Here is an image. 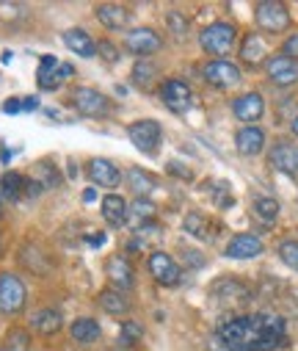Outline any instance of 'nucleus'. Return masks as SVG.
Segmentation results:
<instances>
[{"instance_id":"obj_1","label":"nucleus","mask_w":298,"mask_h":351,"mask_svg":"<svg viewBox=\"0 0 298 351\" xmlns=\"http://www.w3.org/2000/svg\"><path fill=\"white\" fill-rule=\"evenodd\" d=\"M219 337L229 351H279L287 346V326L276 313H254L227 321Z\"/></svg>"},{"instance_id":"obj_2","label":"nucleus","mask_w":298,"mask_h":351,"mask_svg":"<svg viewBox=\"0 0 298 351\" xmlns=\"http://www.w3.org/2000/svg\"><path fill=\"white\" fill-rule=\"evenodd\" d=\"M25 302H28L25 282L12 271L0 274V313L3 315H20L25 310Z\"/></svg>"},{"instance_id":"obj_3","label":"nucleus","mask_w":298,"mask_h":351,"mask_svg":"<svg viewBox=\"0 0 298 351\" xmlns=\"http://www.w3.org/2000/svg\"><path fill=\"white\" fill-rule=\"evenodd\" d=\"M235 39H238V31L229 23H213L199 34V45L210 56H227L235 47Z\"/></svg>"},{"instance_id":"obj_4","label":"nucleus","mask_w":298,"mask_h":351,"mask_svg":"<svg viewBox=\"0 0 298 351\" xmlns=\"http://www.w3.org/2000/svg\"><path fill=\"white\" fill-rule=\"evenodd\" d=\"M160 100L171 114H185L193 108V92L190 86L179 77H166L160 83Z\"/></svg>"},{"instance_id":"obj_5","label":"nucleus","mask_w":298,"mask_h":351,"mask_svg":"<svg viewBox=\"0 0 298 351\" xmlns=\"http://www.w3.org/2000/svg\"><path fill=\"white\" fill-rule=\"evenodd\" d=\"M149 274L155 277V282H160L163 288H179L182 285V269L177 266V260L169 252H152L147 257Z\"/></svg>"},{"instance_id":"obj_6","label":"nucleus","mask_w":298,"mask_h":351,"mask_svg":"<svg viewBox=\"0 0 298 351\" xmlns=\"http://www.w3.org/2000/svg\"><path fill=\"white\" fill-rule=\"evenodd\" d=\"M72 106L77 108V114L91 117V119H99V117L111 114V100L103 92L88 89V86H77V89L72 92Z\"/></svg>"},{"instance_id":"obj_7","label":"nucleus","mask_w":298,"mask_h":351,"mask_svg":"<svg viewBox=\"0 0 298 351\" xmlns=\"http://www.w3.org/2000/svg\"><path fill=\"white\" fill-rule=\"evenodd\" d=\"M127 136H130V141H133L144 155H158L160 141H163V128H160V122H155V119H138V122H133V125L127 128Z\"/></svg>"},{"instance_id":"obj_8","label":"nucleus","mask_w":298,"mask_h":351,"mask_svg":"<svg viewBox=\"0 0 298 351\" xmlns=\"http://www.w3.org/2000/svg\"><path fill=\"white\" fill-rule=\"evenodd\" d=\"M254 20L268 34H282L290 28V12H287V6L276 3V0H262V3H257Z\"/></svg>"},{"instance_id":"obj_9","label":"nucleus","mask_w":298,"mask_h":351,"mask_svg":"<svg viewBox=\"0 0 298 351\" xmlns=\"http://www.w3.org/2000/svg\"><path fill=\"white\" fill-rule=\"evenodd\" d=\"M202 75H205V80H208L210 86H216V89H229V86L240 83V69H238L232 61H227V58H213V61H208L205 69H202Z\"/></svg>"},{"instance_id":"obj_10","label":"nucleus","mask_w":298,"mask_h":351,"mask_svg":"<svg viewBox=\"0 0 298 351\" xmlns=\"http://www.w3.org/2000/svg\"><path fill=\"white\" fill-rule=\"evenodd\" d=\"M86 174L91 178V183L103 186V189H116V186L122 183L119 166H116L114 160H108V158H91V160L86 163Z\"/></svg>"},{"instance_id":"obj_11","label":"nucleus","mask_w":298,"mask_h":351,"mask_svg":"<svg viewBox=\"0 0 298 351\" xmlns=\"http://www.w3.org/2000/svg\"><path fill=\"white\" fill-rule=\"evenodd\" d=\"M268 163L276 171L287 174V178H295L298 174V147L290 144V141H276L268 152Z\"/></svg>"},{"instance_id":"obj_12","label":"nucleus","mask_w":298,"mask_h":351,"mask_svg":"<svg viewBox=\"0 0 298 351\" xmlns=\"http://www.w3.org/2000/svg\"><path fill=\"white\" fill-rule=\"evenodd\" d=\"M125 47L130 53H136V56H152V53H158L163 47V39L152 28H133L125 36Z\"/></svg>"},{"instance_id":"obj_13","label":"nucleus","mask_w":298,"mask_h":351,"mask_svg":"<svg viewBox=\"0 0 298 351\" xmlns=\"http://www.w3.org/2000/svg\"><path fill=\"white\" fill-rule=\"evenodd\" d=\"M72 72L75 69L66 66V64H58L55 56H42V61H39V89H45V92L58 89V83L64 77H72Z\"/></svg>"},{"instance_id":"obj_14","label":"nucleus","mask_w":298,"mask_h":351,"mask_svg":"<svg viewBox=\"0 0 298 351\" xmlns=\"http://www.w3.org/2000/svg\"><path fill=\"white\" fill-rule=\"evenodd\" d=\"M105 274H108L111 285H114L116 291H122V293L136 288V271H133V263H130L127 257H122V254H116V257H111V260H108Z\"/></svg>"},{"instance_id":"obj_15","label":"nucleus","mask_w":298,"mask_h":351,"mask_svg":"<svg viewBox=\"0 0 298 351\" xmlns=\"http://www.w3.org/2000/svg\"><path fill=\"white\" fill-rule=\"evenodd\" d=\"M262 241L257 238V235H251V232H240V235H235L229 243H227V249H224V254L227 257H232V260H251V257H257V254H262Z\"/></svg>"},{"instance_id":"obj_16","label":"nucleus","mask_w":298,"mask_h":351,"mask_svg":"<svg viewBox=\"0 0 298 351\" xmlns=\"http://www.w3.org/2000/svg\"><path fill=\"white\" fill-rule=\"evenodd\" d=\"M213 296H216L224 307H238V304H246V302L251 299V291H249V285L240 282V280H221V282L216 285Z\"/></svg>"},{"instance_id":"obj_17","label":"nucleus","mask_w":298,"mask_h":351,"mask_svg":"<svg viewBox=\"0 0 298 351\" xmlns=\"http://www.w3.org/2000/svg\"><path fill=\"white\" fill-rule=\"evenodd\" d=\"M268 77L276 86H293V83H298V61H293L287 56L268 58Z\"/></svg>"},{"instance_id":"obj_18","label":"nucleus","mask_w":298,"mask_h":351,"mask_svg":"<svg viewBox=\"0 0 298 351\" xmlns=\"http://www.w3.org/2000/svg\"><path fill=\"white\" fill-rule=\"evenodd\" d=\"M232 114H235L240 122H257V119H262V114H265V100H262V95H257V92L240 95V97L232 103Z\"/></svg>"},{"instance_id":"obj_19","label":"nucleus","mask_w":298,"mask_h":351,"mask_svg":"<svg viewBox=\"0 0 298 351\" xmlns=\"http://www.w3.org/2000/svg\"><path fill=\"white\" fill-rule=\"evenodd\" d=\"M235 147H238V152L246 155V158L260 155L262 147H265V130H262V128H254V125L240 128V130L235 133Z\"/></svg>"},{"instance_id":"obj_20","label":"nucleus","mask_w":298,"mask_h":351,"mask_svg":"<svg viewBox=\"0 0 298 351\" xmlns=\"http://www.w3.org/2000/svg\"><path fill=\"white\" fill-rule=\"evenodd\" d=\"M94 14H97L99 23H103L105 28H111V31H125L127 23H130V12L125 6H119V3H99Z\"/></svg>"},{"instance_id":"obj_21","label":"nucleus","mask_w":298,"mask_h":351,"mask_svg":"<svg viewBox=\"0 0 298 351\" xmlns=\"http://www.w3.org/2000/svg\"><path fill=\"white\" fill-rule=\"evenodd\" d=\"M182 227H185L188 235H193V238H199V241H213V235L219 232V224H213L210 216L199 213V210H190V213L185 216Z\"/></svg>"},{"instance_id":"obj_22","label":"nucleus","mask_w":298,"mask_h":351,"mask_svg":"<svg viewBox=\"0 0 298 351\" xmlns=\"http://www.w3.org/2000/svg\"><path fill=\"white\" fill-rule=\"evenodd\" d=\"M20 263H23L28 271H34V274H47V271H50V257H47L45 249H42L39 243H34V241H28V243L20 249Z\"/></svg>"},{"instance_id":"obj_23","label":"nucleus","mask_w":298,"mask_h":351,"mask_svg":"<svg viewBox=\"0 0 298 351\" xmlns=\"http://www.w3.org/2000/svg\"><path fill=\"white\" fill-rule=\"evenodd\" d=\"M61 326H64V315L58 310H53V307H45V310H39V313L31 315V329L39 332V335H45V337L61 332Z\"/></svg>"},{"instance_id":"obj_24","label":"nucleus","mask_w":298,"mask_h":351,"mask_svg":"<svg viewBox=\"0 0 298 351\" xmlns=\"http://www.w3.org/2000/svg\"><path fill=\"white\" fill-rule=\"evenodd\" d=\"M64 45H66L75 56H83V58H91V56L97 53L94 39H91L83 28H69V31H64Z\"/></svg>"},{"instance_id":"obj_25","label":"nucleus","mask_w":298,"mask_h":351,"mask_svg":"<svg viewBox=\"0 0 298 351\" xmlns=\"http://www.w3.org/2000/svg\"><path fill=\"white\" fill-rule=\"evenodd\" d=\"M97 304L103 307L108 315H127L130 313V299L122 291H116V288H108V291L99 293L97 296Z\"/></svg>"},{"instance_id":"obj_26","label":"nucleus","mask_w":298,"mask_h":351,"mask_svg":"<svg viewBox=\"0 0 298 351\" xmlns=\"http://www.w3.org/2000/svg\"><path fill=\"white\" fill-rule=\"evenodd\" d=\"M99 210H103V216L111 227H122L127 221V202L119 194H108L103 199V205H99Z\"/></svg>"},{"instance_id":"obj_27","label":"nucleus","mask_w":298,"mask_h":351,"mask_svg":"<svg viewBox=\"0 0 298 351\" xmlns=\"http://www.w3.org/2000/svg\"><path fill=\"white\" fill-rule=\"evenodd\" d=\"M265 53H268V45H265L257 34H246V36H243V45H240V61H246L249 66H257L260 61H265Z\"/></svg>"},{"instance_id":"obj_28","label":"nucleus","mask_w":298,"mask_h":351,"mask_svg":"<svg viewBox=\"0 0 298 351\" xmlns=\"http://www.w3.org/2000/svg\"><path fill=\"white\" fill-rule=\"evenodd\" d=\"M69 335H72L75 343L88 346V343H97V340H99L103 329H99V324H97L94 318H77V321L69 326Z\"/></svg>"},{"instance_id":"obj_29","label":"nucleus","mask_w":298,"mask_h":351,"mask_svg":"<svg viewBox=\"0 0 298 351\" xmlns=\"http://www.w3.org/2000/svg\"><path fill=\"white\" fill-rule=\"evenodd\" d=\"M127 189H130L136 197L149 199V191L155 189V178H152L149 171H144V169L133 166V169H127Z\"/></svg>"},{"instance_id":"obj_30","label":"nucleus","mask_w":298,"mask_h":351,"mask_svg":"<svg viewBox=\"0 0 298 351\" xmlns=\"http://www.w3.org/2000/svg\"><path fill=\"white\" fill-rule=\"evenodd\" d=\"M130 80L138 86V89H144V92L152 89L155 80H158V64L149 61V58L136 61V64H133V75H130Z\"/></svg>"},{"instance_id":"obj_31","label":"nucleus","mask_w":298,"mask_h":351,"mask_svg":"<svg viewBox=\"0 0 298 351\" xmlns=\"http://www.w3.org/2000/svg\"><path fill=\"white\" fill-rule=\"evenodd\" d=\"M23 194H25V178L20 171H6L3 178H0V197L20 199Z\"/></svg>"},{"instance_id":"obj_32","label":"nucleus","mask_w":298,"mask_h":351,"mask_svg":"<svg viewBox=\"0 0 298 351\" xmlns=\"http://www.w3.org/2000/svg\"><path fill=\"white\" fill-rule=\"evenodd\" d=\"M152 216H155V205L149 199H144V197H136V202L127 208V224H133V227L149 224Z\"/></svg>"},{"instance_id":"obj_33","label":"nucleus","mask_w":298,"mask_h":351,"mask_svg":"<svg viewBox=\"0 0 298 351\" xmlns=\"http://www.w3.org/2000/svg\"><path fill=\"white\" fill-rule=\"evenodd\" d=\"M34 180H36L42 189H55V186L61 183V174H58V169H55L50 160H39V163L34 166Z\"/></svg>"},{"instance_id":"obj_34","label":"nucleus","mask_w":298,"mask_h":351,"mask_svg":"<svg viewBox=\"0 0 298 351\" xmlns=\"http://www.w3.org/2000/svg\"><path fill=\"white\" fill-rule=\"evenodd\" d=\"M31 348V335L20 326L9 329L6 332V340H3V351H28Z\"/></svg>"},{"instance_id":"obj_35","label":"nucleus","mask_w":298,"mask_h":351,"mask_svg":"<svg viewBox=\"0 0 298 351\" xmlns=\"http://www.w3.org/2000/svg\"><path fill=\"white\" fill-rule=\"evenodd\" d=\"M166 28H169V34H171L177 42H185L190 23H188L185 14H179V12H169V14H166Z\"/></svg>"},{"instance_id":"obj_36","label":"nucleus","mask_w":298,"mask_h":351,"mask_svg":"<svg viewBox=\"0 0 298 351\" xmlns=\"http://www.w3.org/2000/svg\"><path fill=\"white\" fill-rule=\"evenodd\" d=\"M254 213H257L265 224H273L276 216H279V202H276L273 197H260V199H254Z\"/></svg>"},{"instance_id":"obj_37","label":"nucleus","mask_w":298,"mask_h":351,"mask_svg":"<svg viewBox=\"0 0 298 351\" xmlns=\"http://www.w3.org/2000/svg\"><path fill=\"white\" fill-rule=\"evenodd\" d=\"M279 260L293 271H298V241H282L279 243Z\"/></svg>"},{"instance_id":"obj_38","label":"nucleus","mask_w":298,"mask_h":351,"mask_svg":"<svg viewBox=\"0 0 298 351\" xmlns=\"http://www.w3.org/2000/svg\"><path fill=\"white\" fill-rule=\"evenodd\" d=\"M141 335H144V329H141V324H136V321H125L122 329H119V340L127 343V346H133L136 340H141Z\"/></svg>"},{"instance_id":"obj_39","label":"nucleus","mask_w":298,"mask_h":351,"mask_svg":"<svg viewBox=\"0 0 298 351\" xmlns=\"http://www.w3.org/2000/svg\"><path fill=\"white\" fill-rule=\"evenodd\" d=\"M97 53L103 56V61H108V64H116V61H119V50H116L111 42H99V45H97Z\"/></svg>"},{"instance_id":"obj_40","label":"nucleus","mask_w":298,"mask_h":351,"mask_svg":"<svg viewBox=\"0 0 298 351\" xmlns=\"http://www.w3.org/2000/svg\"><path fill=\"white\" fill-rule=\"evenodd\" d=\"M282 56H287V58L298 61V34H293V36L284 42V47H282Z\"/></svg>"},{"instance_id":"obj_41","label":"nucleus","mask_w":298,"mask_h":351,"mask_svg":"<svg viewBox=\"0 0 298 351\" xmlns=\"http://www.w3.org/2000/svg\"><path fill=\"white\" fill-rule=\"evenodd\" d=\"M169 171L177 174V178H182V180H190V178H193V174L188 171V166H182V163H177V160H169Z\"/></svg>"},{"instance_id":"obj_42","label":"nucleus","mask_w":298,"mask_h":351,"mask_svg":"<svg viewBox=\"0 0 298 351\" xmlns=\"http://www.w3.org/2000/svg\"><path fill=\"white\" fill-rule=\"evenodd\" d=\"M3 111H6V114H20V111H23V100H17V97H12V100H6V106H3Z\"/></svg>"},{"instance_id":"obj_43","label":"nucleus","mask_w":298,"mask_h":351,"mask_svg":"<svg viewBox=\"0 0 298 351\" xmlns=\"http://www.w3.org/2000/svg\"><path fill=\"white\" fill-rule=\"evenodd\" d=\"M36 108V97H28V100H23V111H34Z\"/></svg>"},{"instance_id":"obj_44","label":"nucleus","mask_w":298,"mask_h":351,"mask_svg":"<svg viewBox=\"0 0 298 351\" xmlns=\"http://www.w3.org/2000/svg\"><path fill=\"white\" fill-rule=\"evenodd\" d=\"M94 197H97L94 189H86V191H83V199H86V202H94Z\"/></svg>"},{"instance_id":"obj_45","label":"nucleus","mask_w":298,"mask_h":351,"mask_svg":"<svg viewBox=\"0 0 298 351\" xmlns=\"http://www.w3.org/2000/svg\"><path fill=\"white\" fill-rule=\"evenodd\" d=\"M290 128H293V133H295V136H298V117H295V119H293V125H290Z\"/></svg>"},{"instance_id":"obj_46","label":"nucleus","mask_w":298,"mask_h":351,"mask_svg":"<svg viewBox=\"0 0 298 351\" xmlns=\"http://www.w3.org/2000/svg\"><path fill=\"white\" fill-rule=\"evenodd\" d=\"M0 216H3V197H0Z\"/></svg>"},{"instance_id":"obj_47","label":"nucleus","mask_w":298,"mask_h":351,"mask_svg":"<svg viewBox=\"0 0 298 351\" xmlns=\"http://www.w3.org/2000/svg\"><path fill=\"white\" fill-rule=\"evenodd\" d=\"M0 351H3V348H0Z\"/></svg>"}]
</instances>
